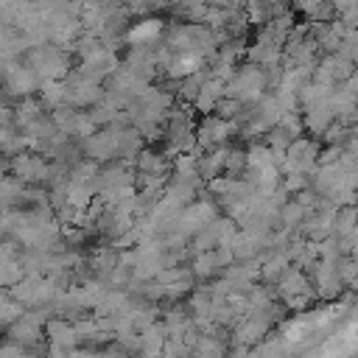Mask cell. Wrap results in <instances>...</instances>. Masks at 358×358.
Wrapping results in <instances>:
<instances>
[{"mask_svg": "<svg viewBox=\"0 0 358 358\" xmlns=\"http://www.w3.org/2000/svg\"><path fill=\"white\" fill-rule=\"evenodd\" d=\"M45 333H48V341L62 347V350H76V344L81 341L76 324H67L64 319H50L45 324Z\"/></svg>", "mask_w": 358, "mask_h": 358, "instance_id": "obj_1", "label": "cell"}, {"mask_svg": "<svg viewBox=\"0 0 358 358\" xmlns=\"http://www.w3.org/2000/svg\"><path fill=\"white\" fill-rule=\"evenodd\" d=\"M8 336H11V341H17V344H22V347H39V341H42V327L34 324V322H28V319L22 316L20 322H14V324L8 327Z\"/></svg>", "mask_w": 358, "mask_h": 358, "instance_id": "obj_2", "label": "cell"}, {"mask_svg": "<svg viewBox=\"0 0 358 358\" xmlns=\"http://www.w3.org/2000/svg\"><path fill=\"white\" fill-rule=\"evenodd\" d=\"M0 313H3V324H6V330H8L14 322H20V319L25 316V305H22L20 299H14L11 294H6V296H3V308H0Z\"/></svg>", "mask_w": 358, "mask_h": 358, "instance_id": "obj_3", "label": "cell"}, {"mask_svg": "<svg viewBox=\"0 0 358 358\" xmlns=\"http://www.w3.org/2000/svg\"><path fill=\"white\" fill-rule=\"evenodd\" d=\"M137 168H140V171H145V173H157V171L162 168V157H157V154L145 151V154H140Z\"/></svg>", "mask_w": 358, "mask_h": 358, "instance_id": "obj_4", "label": "cell"}, {"mask_svg": "<svg viewBox=\"0 0 358 358\" xmlns=\"http://www.w3.org/2000/svg\"><path fill=\"white\" fill-rule=\"evenodd\" d=\"M0 358H28V352H25V347H22V344L8 341V344L0 350Z\"/></svg>", "mask_w": 358, "mask_h": 358, "instance_id": "obj_5", "label": "cell"}]
</instances>
